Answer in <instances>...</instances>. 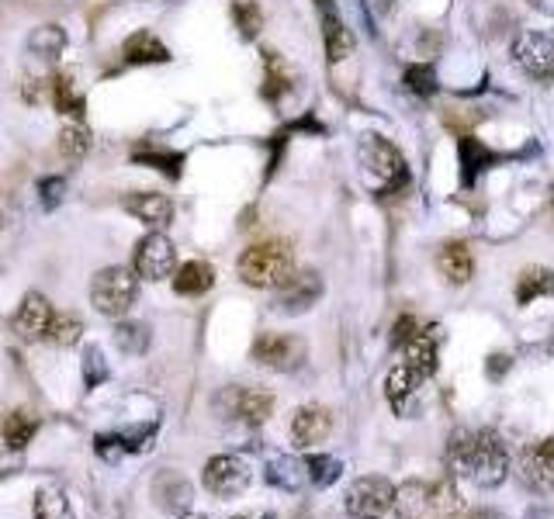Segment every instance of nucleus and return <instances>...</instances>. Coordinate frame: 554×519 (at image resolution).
Segmentation results:
<instances>
[{
	"label": "nucleus",
	"mask_w": 554,
	"mask_h": 519,
	"mask_svg": "<svg viewBox=\"0 0 554 519\" xmlns=\"http://www.w3.org/2000/svg\"><path fill=\"white\" fill-rule=\"evenodd\" d=\"M236 519H274V516H236Z\"/></svg>",
	"instance_id": "obj_45"
},
{
	"label": "nucleus",
	"mask_w": 554,
	"mask_h": 519,
	"mask_svg": "<svg viewBox=\"0 0 554 519\" xmlns=\"http://www.w3.org/2000/svg\"><path fill=\"white\" fill-rule=\"evenodd\" d=\"M433 329H423V333H416L413 340L402 346V360H406L409 367H416L423 378H430V374H437V343H433Z\"/></svg>",
	"instance_id": "obj_21"
},
{
	"label": "nucleus",
	"mask_w": 554,
	"mask_h": 519,
	"mask_svg": "<svg viewBox=\"0 0 554 519\" xmlns=\"http://www.w3.org/2000/svg\"><path fill=\"white\" fill-rule=\"evenodd\" d=\"M132 160L146 163V167H153V170H160V173H167V177H181V170H184V153H174V149L153 146V142H146V146L132 149Z\"/></svg>",
	"instance_id": "obj_22"
},
{
	"label": "nucleus",
	"mask_w": 554,
	"mask_h": 519,
	"mask_svg": "<svg viewBox=\"0 0 554 519\" xmlns=\"http://www.w3.org/2000/svg\"><path fill=\"white\" fill-rule=\"evenodd\" d=\"M305 475H309V471H305V464H298L295 457H274V461L267 464V481L284 488V492H298Z\"/></svg>",
	"instance_id": "obj_26"
},
{
	"label": "nucleus",
	"mask_w": 554,
	"mask_h": 519,
	"mask_svg": "<svg viewBox=\"0 0 554 519\" xmlns=\"http://www.w3.org/2000/svg\"><path fill=\"white\" fill-rule=\"evenodd\" d=\"M437 267H440V274L447 277V284H468L471 274H475V260H471V250L464 243L440 246Z\"/></svg>",
	"instance_id": "obj_18"
},
{
	"label": "nucleus",
	"mask_w": 554,
	"mask_h": 519,
	"mask_svg": "<svg viewBox=\"0 0 554 519\" xmlns=\"http://www.w3.org/2000/svg\"><path fill=\"white\" fill-rule=\"evenodd\" d=\"M250 478H253L250 464L236 454L212 457V461L205 464V475H201L205 488L212 495H219V499H236V495H243L246 488H250Z\"/></svg>",
	"instance_id": "obj_6"
},
{
	"label": "nucleus",
	"mask_w": 554,
	"mask_h": 519,
	"mask_svg": "<svg viewBox=\"0 0 554 519\" xmlns=\"http://www.w3.org/2000/svg\"><path fill=\"white\" fill-rule=\"evenodd\" d=\"M423 374L416 371V367H409L406 360L402 364H395L392 367V374H388V381H385V388H388V402L395 405V409H402V405L409 402V398L416 395L419 388H423Z\"/></svg>",
	"instance_id": "obj_20"
},
{
	"label": "nucleus",
	"mask_w": 554,
	"mask_h": 519,
	"mask_svg": "<svg viewBox=\"0 0 554 519\" xmlns=\"http://www.w3.org/2000/svg\"><path fill=\"white\" fill-rule=\"evenodd\" d=\"M63 194H66V180L63 177H46L39 184V201H42V208H46V212H52V208L63 201Z\"/></svg>",
	"instance_id": "obj_40"
},
{
	"label": "nucleus",
	"mask_w": 554,
	"mask_h": 519,
	"mask_svg": "<svg viewBox=\"0 0 554 519\" xmlns=\"http://www.w3.org/2000/svg\"><path fill=\"white\" fill-rule=\"evenodd\" d=\"M59 149H63L70 160H84L87 149H91V132L84 129V122L66 125L63 135H59Z\"/></svg>",
	"instance_id": "obj_34"
},
{
	"label": "nucleus",
	"mask_w": 554,
	"mask_h": 519,
	"mask_svg": "<svg viewBox=\"0 0 554 519\" xmlns=\"http://www.w3.org/2000/svg\"><path fill=\"white\" fill-rule=\"evenodd\" d=\"M212 284H215V267L208 260H187L174 274V291L184 298L205 295V291H212Z\"/></svg>",
	"instance_id": "obj_15"
},
{
	"label": "nucleus",
	"mask_w": 554,
	"mask_h": 519,
	"mask_svg": "<svg viewBox=\"0 0 554 519\" xmlns=\"http://www.w3.org/2000/svg\"><path fill=\"white\" fill-rule=\"evenodd\" d=\"M153 499H156V506L163 509V513H170V516H181L187 506H191V485L181 478V475H160L156 478V485H153Z\"/></svg>",
	"instance_id": "obj_17"
},
{
	"label": "nucleus",
	"mask_w": 554,
	"mask_h": 519,
	"mask_svg": "<svg viewBox=\"0 0 554 519\" xmlns=\"http://www.w3.org/2000/svg\"><path fill=\"white\" fill-rule=\"evenodd\" d=\"M139 298V274L129 267H104L91 281V302L108 319H122Z\"/></svg>",
	"instance_id": "obj_3"
},
{
	"label": "nucleus",
	"mask_w": 554,
	"mask_h": 519,
	"mask_svg": "<svg viewBox=\"0 0 554 519\" xmlns=\"http://www.w3.org/2000/svg\"><path fill=\"white\" fill-rule=\"evenodd\" d=\"M35 430H39V423H35L32 416H28L25 409H14L4 416V426H0V433H4V443L11 450H25L28 443H32Z\"/></svg>",
	"instance_id": "obj_25"
},
{
	"label": "nucleus",
	"mask_w": 554,
	"mask_h": 519,
	"mask_svg": "<svg viewBox=\"0 0 554 519\" xmlns=\"http://www.w3.org/2000/svg\"><path fill=\"white\" fill-rule=\"evenodd\" d=\"M232 21H236L243 39H257L260 28H264V11H260L257 0H236L232 4Z\"/></svg>",
	"instance_id": "obj_32"
},
{
	"label": "nucleus",
	"mask_w": 554,
	"mask_h": 519,
	"mask_svg": "<svg viewBox=\"0 0 554 519\" xmlns=\"http://www.w3.org/2000/svg\"><path fill=\"white\" fill-rule=\"evenodd\" d=\"M454 468L464 471L478 488H496L509 475V450L496 433H454L451 443Z\"/></svg>",
	"instance_id": "obj_1"
},
{
	"label": "nucleus",
	"mask_w": 554,
	"mask_h": 519,
	"mask_svg": "<svg viewBox=\"0 0 554 519\" xmlns=\"http://www.w3.org/2000/svg\"><path fill=\"white\" fill-rule=\"evenodd\" d=\"M323 39H326L329 63H343L354 52V35H350V28L343 25L333 7H323Z\"/></svg>",
	"instance_id": "obj_19"
},
{
	"label": "nucleus",
	"mask_w": 554,
	"mask_h": 519,
	"mask_svg": "<svg viewBox=\"0 0 554 519\" xmlns=\"http://www.w3.org/2000/svg\"><path fill=\"white\" fill-rule=\"evenodd\" d=\"M97 454H101L104 461L118 464V461H122V454H125L122 436H97Z\"/></svg>",
	"instance_id": "obj_41"
},
{
	"label": "nucleus",
	"mask_w": 554,
	"mask_h": 519,
	"mask_svg": "<svg viewBox=\"0 0 554 519\" xmlns=\"http://www.w3.org/2000/svg\"><path fill=\"white\" fill-rule=\"evenodd\" d=\"M174 267H177V246L163 232H149V236L139 239L132 270H136L142 281H167L174 274Z\"/></svg>",
	"instance_id": "obj_7"
},
{
	"label": "nucleus",
	"mask_w": 554,
	"mask_h": 519,
	"mask_svg": "<svg viewBox=\"0 0 554 519\" xmlns=\"http://www.w3.org/2000/svg\"><path fill=\"white\" fill-rule=\"evenodd\" d=\"M288 90V77H284V66L277 63L274 52H267V80H264V97H281Z\"/></svg>",
	"instance_id": "obj_38"
},
{
	"label": "nucleus",
	"mask_w": 554,
	"mask_h": 519,
	"mask_svg": "<svg viewBox=\"0 0 554 519\" xmlns=\"http://www.w3.org/2000/svg\"><path fill=\"white\" fill-rule=\"evenodd\" d=\"M305 340H298V336H288V333H264L257 343H253V360L264 367H271V371H298V367L305 364Z\"/></svg>",
	"instance_id": "obj_8"
},
{
	"label": "nucleus",
	"mask_w": 554,
	"mask_h": 519,
	"mask_svg": "<svg viewBox=\"0 0 554 519\" xmlns=\"http://www.w3.org/2000/svg\"><path fill=\"white\" fill-rule=\"evenodd\" d=\"M115 346L125 357H142V353L149 350V329L142 326V322H118Z\"/></svg>",
	"instance_id": "obj_29"
},
{
	"label": "nucleus",
	"mask_w": 554,
	"mask_h": 519,
	"mask_svg": "<svg viewBox=\"0 0 554 519\" xmlns=\"http://www.w3.org/2000/svg\"><path fill=\"white\" fill-rule=\"evenodd\" d=\"M181 519H208V516H181Z\"/></svg>",
	"instance_id": "obj_47"
},
{
	"label": "nucleus",
	"mask_w": 554,
	"mask_h": 519,
	"mask_svg": "<svg viewBox=\"0 0 554 519\" xmlns=\"http://www.w3.org/2000/svg\"><path fill=\"white\" fill-rule=\"evenodd\" d=\"M471 519H506V516L496 513V509H478V513H471Z\"/></svg>",
	"instance_id": "obj_44"
},
{
	"label": "nucleus",
	"mask_w": 554,
	"mask_h": 519,
	"mask_svg": "<svg viewBox=\"0 0 554 519\" xmlns=\"http://www.w3.org/2000/svg\"><path fill=\"white\" fill-rule=\"evenodd\" d=\"M80 336H84V322H80V315H73V312L52 315L49 333H46L49 343H56V346H73V343H80Z\"/></svg>",
	"instance_id": "obj_31"
},
{
	"label": "nucleus",
	"mask_w": 554,
	"mask_h": 519,
	"mask_svg": "<svg viewBox=\"0 0 554 519\" xmlns=\"http://www.w3.org/2000/svg\"><path fill=\"white\" fill-rule=\"evenodd\" d=\"M222 402H229L232 419L250 423V426L267 423L274 412V395L271 391H260V388H229L226 395H222Z\"/></svg>",
	"instance_id": "obj_12"
},
{
	"label": "nucleus",
	"mask_w": 554,
	"mask_h": 519,
	"mask_svg": "<svg viewBox=\"0 0 554 519\" xmlns=\"http://www.w3.org/2000/svg\"><path fill=\"white\" fill-rule=\"evenodd\" d=\"M534 471H537V478H541L544 485L554 488V436L551 440H544L541 447L534 450Z\"/></svg>",
	"instance_id": "obj_39"
},
{
	"label": "nucleus",
	"mask_w": 554,
	"mask_h": 519,
	"mask_svg": "<svg viewBox=\"0 0 554 519\" xmlns=\"http://www.w3.org/2000/svg\"><path fill=\"white\" fill-rule=\"evenodd\" d=\"M395 506V485L388 478L368 475L347 488V513L357 519H378Z\"/></svg>",
	"instance_id": "obj_5"
},
{
	"label": "nucleus",
	"mask_w": 554,
	"mask_h": 519,
	"mask_svg": "<svg viewBox=\"0 0 554 519\" xmlns=\"http://www.w3.org/2000/svg\"><path fill=\"white\" fill-rule=\"evenodd\" d=\"M323 298V277L316 270H295L288 281L277 288L274 295V312L281 315H302Z\"/></svg>",
	"instance_id": "obj_9"
},
{
	"label": "nucleus",
	"mask_w": 554,
	"mask_h": 519,
	"mask_svg": "<svg viewBox=\"0 0 554 519\" xmlns=\"http://www.w3.org/2000/svg\"><path fill=\"white\" fill-rule=\"evenodd\" d=\"M530 7L541 14H554V0H530Z\"/></svg>",
	"instance_id": "obj_43"
},
{
	"label": "nucleus",
	"mask_w": 554,
	"mask_h": 519,
	"mask_svg": "<svg viewBox=\"0 0 554 519\" xmlns=\"http://www.w3.org/2000/svg\"><path fill=\"white\" fill-rule=\"evenodd\" d=\"M458 156H461V170H464V184H475V177L492 163V153L482 146L478 139H461L458 142Z\"/></svg>",
	"instance_id": "obj_28"
},
{
	"label": "nucleus",
	"mask_w": 554,
	"mask_h": 519,
	"mask_svg": "<svg viewBox=\"0 0 554 519\" xmlns=\"http://www.w3.org/2000/svg\"><path fill=\"white\" fill-rule=\"evenodd\" d=\"M361 167L381 191H402L409 184V170L402 153L381 135H364L361 139Z\"/></svg>",
	"instance_id": "obj_4"
},
{
	"label": "nucleus",
	"mask_w": 554,
	"mask_h": 519,
	"mask_svg": "<svg viewBox=\"0 0 554 519\" xmlns=\"http://www.w3.org/2000/svg\"><path fill=\"white\" fill-rule=\"evenodd\" d=\"M551 291H554V274L548 267H527L516 277V302L520 305L537 302V298L551 295Z\"/></svg>",
	"instance_id": "obj_23"
},
{
	"label": "nucleus",
	"mask_w": 554,
	"mask_h": 519,
	"mask_svg": "<svg viewBox=\"0 0 554 519\" xmlns=\"http://www.w3.org/2000/svg\"><path fill=\"white\" fill-rule=\"evenodd\" d=\"M319 7H333V0H316Z\"/></svg>",
	"instance_id": "obj_46"
},
{
	"label": "nucleus",
	"mask_w": 554,
	"mask_h": 519,
	"mask_svg": "<svg viewBox=\"0 0 554 519\" xmlns=\"http://www.w3.org/2000/svg\"><path fill=\"white\" fill-rule=\"evenodd\" d=\"M52 101H56V108L63 111V115H70L73 122H84V94H80L77 87H73L70 77H56L52 80Z\"/></svg>",
	"instance_id": "obj_27"
},
{
	"label": "nucleus",
	"mask_w": 554,
	"mask_h": 519,
	"mask_svg": "<svg viewBox=\"0 0 554 519\" xmlns=\"http://www.w3.org/2000/svg\"><path fill=\"white\" fill-rule=\"evenodd\" d=\"M84 381L87 388H97L101 381H108V360H104L101 346H87L84 350Z\"/></svg>",
	"instance_id": "obj_37"
},
{
	"label": "nucleus",
	"mask_w": 554,
	"mask_h": 519,
	"mask_svg": "<svg viewBox=\"0 0 554 519\" xmlns=\"http://www.w3.org/2000/svg\"><path fill=\"white\" fill-rule=\"evenodd\" d=\"M305 471H309L312 485L326 488V485H333V481L343 475V464L336 461V457H326V454H312L309 461H305Z\"/></svg>",
	"instance_id": "obj_33"
},
{
	"label": "nucleus",
	"mask_w": 554,
	"mask_h": 519,
	"mask_svg": "<svg viewBox=\"0 0 554 519\" xmlns=\"http://www.w3.org/2000/svg\"><path fill=\"white\" fill-rule=\"evenodd\" d=\"M329 433H333V416L323 405H302L291 416V440H295V447L312 450L319 443H326Z\"/></svg>",
	"instance_id": "obj_11"
},
{
	"label": "nucleus",
	"mask_w": 554,
	"mask_h": 519,
	"mask_svg": "<svg viewBox=\"0 0 554 519\" xmlns=\"http://www.w3.org/2000/svg\"><path fill=\"white\" fill-rule=\"evenodd\" d=\"M122 208L136 218V222L149 225V229H156V232H160L163 225H170V218H174V201H170L167 194H160V191L129 194V198L122 201Z\"/></svg>",
	"instance_id": "obj_13"
},
{
	"label": "nucleus",
	"mask_w": 554,
	"mask_h": 519,
	"mask_svg": "<svg viewBox=\"0 0 554 519\" xmlns=\"http://www.w3.org/2000/svg\"><path fill=\"white\" fill-rule=\"evenodd\" d=\"M239 281L250 288H281L291 274H295V250L284 239H267V243H253L243 250L236 263Z\"/></svg>",
	"instance_id": "obj_2"
},
{
	"label": "nucleus",
	"mask_w": 554,
	"mask_h": 519,
	"mask_svg": "<svg viewBox=\"0 0 554 519\" xmlns=\"http://www.w3.org/2000/svg\"><path fill=\"white\" fill-rule=\"evenodd\" d=\"M35 519H77V509H73V502L66 499L63 492L46 488V492H39V499H35Z\"/></svg>",
	"instance_id": "obj_30"
},
{
	"label": "nucleus",
	"mask_w": 554,
	"mask_h": 519,
	"mask_svg": "<svg viewBox=\"0 0 554 519\" xmlns=\"http://www.w3.org/2000/svg\"><path fill=\"white\" fill-rule=\"evenodd\" d=\"M416 329H419V326H416L413 315H402V319L395 322V336H392V343H395V346H406V343L416 336Z\"/></svg>",
	"instance_id": "obj_42"
},
{
	"label": "nucleus",
	"mask_w": 554,
	"mask_h": 519,
	"mask_svg": "<svg viewBox=\"0 0 554 519\" xmlns=\"http://www.w3.org/2000/svg\"><path fill=\"white\" fill-rule=\"evenodd\" d=\"M63 49H66V32L59 25H42L28 35V52H32L35 59L52 63V59L63 56Z\"/></svg>",
	"instance_id": "obj_24"
},
{
	"label": "nucleus",
	"mask_w": 554,
	"mask_h": 519,
	"mask_svg": "<svg viewBox=\"0 0 554 519\" xmlns=\"http://www.w3.org/2000/svg\"><path fill=\"white\" fill-rule=\"evenodd\" d=\"M513 56L530 77L554 80V39L544 32H520L513 42Z\"/></svg>",
	"instance_id": "obj_10"
},
{
	"label": "nucleus",
	"mask_w": 554,
	"mask_h": 519,
	"mask_svg": "<svg viewBox=\"0 0 554 519\" xmlns=\"http://www.w3.org/2000/svg\"><path fill=\"white\" fill-rule=\"evenodd\" d=\"M52 305L46 302V295H25V302H21L18 315H14V333L21 336V340H46L49 333V322H52Z\"/></svg>",
	"instance_id": "obj_14"
},
{
	"label": "nucleus",
	"mask_w": 554,
	"mask_h": 519,
	"mask_svg": "<svg viewBox=\"0 0 554 519\" xmlns=\"http://www.w3.org/2000/svg\"><path fill=\"white\" fill-rule=\"evenodd\" d=\"M426 502H430L433 513H458L461 509V499H458V488H454V481H440V485H433L430 492H426Z\"/></svg>",
	"instance_id": "obj_35"
},
{
	"label": "nucleus",
	"mask_w": 554,
	"mask_h": 519,
	"mask_svg": "<svg viewBox=\"0 0 554 519\" xmlns=\"http://www.w3.org/2000/svg\"><path fill=\"white\" fill-rule=\"evenodd\" d=\"M122 56H125V63H132V66H153V63H167L170 49L156 39L153 32H136L125 39Z\"/></svg>",
	"instance_id": "obj_16"
},
{
	"label": "nucleus",
	"mask_w": 554,
	"mask_h": 519,
	"mask_svg": "<svg viewBox=\"0 0 554 519\" xmlns=\"http://www.w3.org/2000/svg\"><path fill=\"white\" fill-rule=\"evenodd\" d=\"M406 87L416 90L419 97L437 94V73H433V66H430V63L409 66V70H406Z\"/></svg>",
	"instance_id": "obj_36"
}]
</instances>
